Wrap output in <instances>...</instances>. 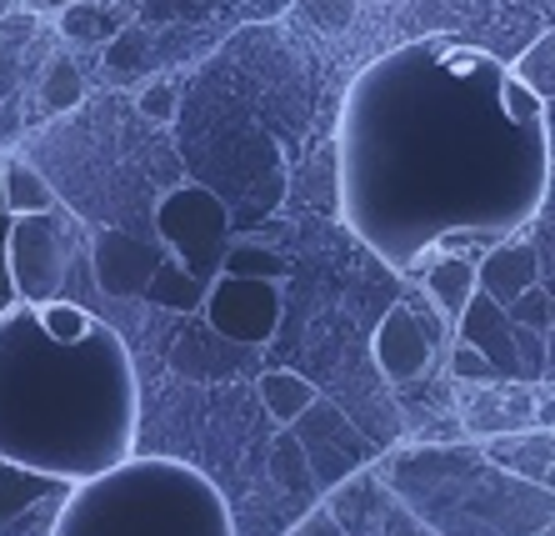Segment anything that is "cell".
Instances as JSON below:
<instances>
[{
    "label": "cell",
    "mask_w": 555,
    "mask_h": 536,
    "mask_svg": "<svg viewBox=\"0 0 555 536\" xmlns=\"http://www.w3.org/2000/svg\"><path fill=\"white\" fill-rule=\"evenodd\" d=\"M545 105L470 46L380 55L340 120V216L396 271L455 235L501 241L541 210Z\"/></svg>",
    "instance_id": "6da1fadb"
},
{
    "label": "cell",
    "mask_w": 555,
    "mask_h": 536,
    "mask_svg": "<svg viewBox=\"0 0 555 536\" xmlns=\"http://www.w3.org/2000/svg\"><path fill=\"white\" fill-rule=\"evenodd\" d=\"M141 396L116 327L51 336L40 306L0 311V461L86 482L135 446Z\"/></svg>",
    "instance_id": "7a4b0ae2"
},
{
    "label": "cell",
    "mask_w": 555,
    "mask_h": 536,
    "mask_svg": "<svg viewBox=\"0 0 555 536\" xmlns=\"http://www.w3.org/2000/svg\"><path fill=\"white\" fill-rule=\"evenodd\" d=\"M51 536H235L231 507L185 461L126 457L61 497Z\"/></svg>",
    "instance_id": "3957f363"
},
{
    "label": "cell",
    "mask_w": 555,
    "mask_h": 536,
    "mask_svg": "<svg viewBox=\"0 0 555 536\" xmlns=\"http://www.w3.org/2000/svg\"><path fill=\"white\" fill-rule=\"evenodd\" d=\"M155 235L160 246L176 256L191 276L201 281H216L220 261H225V246H231V210L225 201L210 196L206 186H176L170 196H160L155 206Z\"/></svg>",
    "instance_id": "277c9868"
},
{
    "label": "cell",
    "mask_w": 555,
    "mask_h": 536,
    "mask_svg": "<svg viewBox=\"0 0 555 536\" xmlns=\"http://www.w3.org/2000/svg\"><path fill=\"white\" fill-rule=\"evenodd\" d=\"M206 327L216 336L235 341V346H266V341L281 331V281H266V276H231L220 271L206 286Z\"/></svg>",
    "instance_id": "5b68a950"
},
{
    "label": "cell",
    "mask_w": 555,
    "mask_h": 536,
    "mask_svg": "<svg viewBox=\"0 0 555 536\" xmlns=\"http://www.w3.org/2000/svg\"><path fill=\"white\" fill-rule=\"evenodd\" d=\"M5 261H11L15 302H51L65 281V226L55 210L40 216H11L5 231Z\"/></svg>",
    "instance_id": "8992f818"
},
{
    "label": "cell",
    "mask_w": 555,
    "mask_h": 536,
    "mask_svg": "<svg viewBox=\"0 0 555 536\" xmlns=\"http://www.w3.org/2000/svg\"><path fill=\"white\" fill-rule=\"evenodd\" d=\"M160 261H166V246H160V241H141V235H126V231H101L95 235V251H91L95 286H101L105 296H116V302L141 296Z\"/></svg>",
    "instance_id": "52a82bcc"
},
{
    "label": "cell",
    "mask_w": 555,
    "mask_h": 536,
    "mask_svg": "<svg viewBox=\"0 0 555 536\" xmlns=\"http://www.w3.org/2000/svg\"><path fill=\"white\" fill-rule=\"evenodd\" d=\"M465 436H511L535 426V386L530 381H480L476 396L461 406Z\"/></svg>",
    "instance_id": "ba28073f"
},
{
    "label": "cell",
    "mask_w": 555,
    "mask_h": 536,
    "mask_svg": "<svg viewBox=\"0 0 555 536\" xmlns=\"http://www.w3.org/2000/svg\"><path fill=\"white\" fill-rule=\"evenodd\" d=\"M371 356H375V367H380V377L386 381H396V386L415 381L421 371L430 367V331H426V321H421L405 302L390 306V311L380 316L375 336H371Z\"/></svg>",
    "instance_id": "9c48e42d"
},
{
    "label": "cell",
    "mask_w": 555,
    "mask_h": 536,
    "mask_svg": "<svg viewBox=\"0 0 555 536\" xmlns=\"http://www.w3.org/2000/svg\"><path fill=\"white\" fill-rule=\"evenodd\" d=\"M455 341L476 346V352L495 367V377L501 381H520L516 341H511V316H505V306L491 302L480 286H476V296L465 302V311L455 316Z\"/></svg>",
    "instance_id": "30bf717a"
},
{
    "label": "cell",
    "mask_w": 555,
    "mask_h": 536,
    "mask_svg": "<svg viewBox=\"0 0 555 536\" xmlns=\"http://www.w3.org/2000/svg\"><path fill=\"white\" fill-rule=\"evenodd\" d=\"M535 281H541V256H535L530 241H495L476 261V286L501 306H511Z\"/></svg>",
    "instance_id": "8fae6325"
},
{
    "label": "cell",
    "mask_w": 555,
    "mask_h": 536,
    "mask_svg": "<svg viewBox=\"0 0 555 536\" xmlns=\"http://www.w3.org/2000/svg\"><path fill=\"white\" fill-rule=\"evenodd\" d=\"M486 461L501 467L505 476L541 486L555 461V426H526V432H511V436H486Z\"/></svg>",
    "instance_id": "7c38bea8"
},
{
    "label": "cell",
    "mask_w": 555,
    "mask_h": 536,
    "mask_svg": "<svg viewBox=\"0 0 555 536\" xmlns=\"http://www.w3.org/2000/svg\"><path fill=\"white\" fill-rule=\"evenodd\" d=\"M76 482H61V476H46V471L15 467V461H0V532H11L30 507H40L46 497H65Z\"/></svg>",
    "instance_id": "4fadbf2b"
},
{
    "label": "cell",
    "mask_w": 555,
    "mask_h": 536,
    "mask_svg": "<svg viewBox=\"0 0 555 536\" xmlns=\"http://www.w3.org/2000/svg\"><path fill=\"white\" fill-rule=\"evenodd\" d=\"M426 291H430V302L455 321V316L465 311V302L476 296V261L461 256V251H446V256L426 271Z\"/></svg>",
    "instance_id": "5bb4252c"
},
{
    "label": "cell",
    "mask_w": 555,
    "mask_h": 536,
    "mask_svg": "<svg viewBox=\"0 0 555 536\" xmlns=\"http://www.w3.org/2000/svg\"><path fill=\"white\" fill-rule=\"evenodd\" d=\"M141 296L151 306H166V311H201V302H206V281L191 276L181 261H160L155 276L145 281Z\"/></svg>",
    "instance_id": "9a60e30c"
},
{
    "label": "cell",
    "mask_w": 555,
    "mask_h": 536,
    "mask_svg": "<svg viewBox=\"0 0 555 536\" xmlns=\"http://www.w3.org/2000/svg\"><path fill=\"white\" fill-rule=\"evenodd\" d=\"M315 396L321 392H315L306 377H296V371H266V377H260V401H266V411H271L281 426H296V417L310 411Z\"/></svg>",
    "instance_id": "2e32d148"
},
{
    "label": "cell",
    "mask_w": 555,
    "mask_h": 536,
    "mask_svg": "<svg viewBox=\"0 0 555 536\" xmlns=\"http://www.w3.org/2000/svg\"><path fill=\"white\" fill-rule=\"evenodd\" d=\"M5 210H11V216H40V210H55L51 181H46L36 166H26V161H5Z\"/></svg>",
    "instance_id": "e0dca14e"
},
{
    "label": "cell",
    "mask_w": 555,
    "mask_h": 536,
    "mask_svg": "<svg viewBox=\"0 0 555 536\" xmlns=\"http://www.w3.org/2000/svg\"><path fill=\"white\" fill-rule=\"evenodd\" d=\"M220 271L281 281V276H285V256H281V251H271V246H260V241H235V246H225V261H220Z\"/></svg>",
    "instance_id": "ac0fdd59"
},
{
    "label": "cell",
    "mask_w": 555,
    "mask_h": 536,
    "mask_svg": "<svg viewBox=\"0 0 555 536\" xmlns=\"http://www.w3.org/2000/svg\"><path fill=\"white\" fill-rule=\"evenodd\" d=\"M40 101H46V111H76V105L86 101V76L76 71V61H65V55H61V61L46 71Z\"/></svg>",
    "instance_id": "d6986e66"
},
{
    "label": "cell",
    "mask_w": 555,
    "mask_h": 536,
    "mask_svg": "<svg viewBox=\"0 0 555 536\" xmlns=\"http://www.w3.org/2000/svg\"><path fill=\"white\" fill-rule=\"evenodd\" d=\"M505 316L516 321V327H530V331H551V321H555V302H551V291L535 281V286H526L516 296V302L505 306Z\"/></svg>",
    "instance_id": "ffe728a7"
},
{
    "label": "cell",
    "mask_w": 555,
    "mask_h": 536,
    "mask_svg": "<svg viewBox=\"0 0 555 536\" xmlns=\"http://www.w3.org/2000/svg\"><path fill=\"white\" fill-rule=\"evenodd\" d=\"M511 341H516V361H520V381H541V367H545V331H530V327H516L511 321Z\"/></svg>",
    "instance_id": "44dd1931"
},
{
    "label": "cell",
    "mask_w": 555,
    "mask_h": 536,
    "mask_svg": "<svg viewBox=\"0 0 555 536\" xmlns=\"http://www.w3.org/2000/svg\"><path fill=\"white\" fill-rule=\"evenodd\" d=\"M451 377L461 381V386H480V381H501V377H495L491 361H486V356H480L476 346H465V341H455V352H451Z\"/></svg>",
    "instance_id": "7402d4cb"
},
{
    "label": "cell",
    "mask_w": 555,
    "mask_h": 536,
    "mask_svg": "<svg viewBox=\"0 0 555 536\" xmlns=\"http://www.w3.org/2000/svg\"><path fill=\"white\" fill-rule=\"evenodd\" d=\"M101 21H105V15L95 11L91 0H76V5H65V11H61V30H65L70 40H95V36L105 30Z\"/></svg>",
    "instance_id": "603a6c76"
},
{
    "label": "cell",
    "mask_w": 555,
    "mask_h": 536,
    "mask_svg": "<svg viewBox=\"0 0 555 536\" xmlns=\"http://www.w3.org/2000/svg\"><path fill=\"white\" fill-rule=\"evenodd\" d=\"M135 105H141L145 120H170L176 116V105H181V91H176V80H151Z\"/></svg>",
    "instance_id": "cb8c5ba5"
},
{
    "label": "cell",
    "mask_w": 555,
    "mask_h": 536,
    "mask_svg": "<svg viewBox=\"0 0 555 536\" xmlns=\"http://www.w3.org/2000/svg\"><path fill=\"white\" fill-rule=\"evenodd\" d=\"M15 136H21V111L0 105V141H15Z\"/></svg>",
    "instance_id": "d4e9b609"
},
{
    "label": "cell",
    "mask_w": 555,
    "mask_h": 536,
    "mask_svg": "<svg viewBox=\"0 0 555 536\" xmlns=\"http://www.w3.org/2000/svg\"><path fill=\"white\" fill-rule=\"evenodd\" d=\"M15 5H26L30 15H61L65 5H76V0H15Z\"/></svg>",
    "instance_id": "484cf974"
},
{
    "label": "cell",
    "mask_w": 555,
    "mask_h": 536,
    "mask_svg": "<svg viewBox=\"0 0 555 536\" xmlns=\"http://www.w3.org/2000/svg\"><path fill=\"white\" fill-rule=\"evenodd\" d=\"M541 381H551V386H555V321H551V331H545V367H541Z\"/></svg>",
    "instance_id": "4316f807"
},
{
    "label": "cell",
    "mask_w": 555,
    "mask_h": 536,
    "mask_svg": "<svg viewBox=\"0 0 555 536\" xmlns=\"http://www.w3.org/2000/svg\"><path fill=\"white\" fill-rule=\"evenodd\" d=\"M541 486H545V492H551V497H555V461H551V471H545V482H541Z\"/></svg>",
    "instance_id": "83f0119b"
},
{
    "label": "cell",
    "mask_w": 555,
    "mask_h": 536,
    "mask_svg": "<svg viewBox=\"0 0 555 536\" xmlns=\"http://www.w3.org/2000/svg\"><path fill=\"white\" fill-rule=\"evenodd\" d=\"M0 210H5V161H0Z\"/></svg>",
    "instance_id": "f1b7e54d"
},
{
    "label": "cell",
    "mask_w": 555,
    "mask_h": 536,
    "mask_svg": "<svg viewBox=\"0 0 555 536\" xmlns=\"http://www.w3.org/2000/svg\"><path fill=\"white\" fill-rule=\"evenodd\" d=\"M11 11H15V0H0V21H5Z\"/></svg>",
    "instance_id": "f546056e"
}]
</instances>
